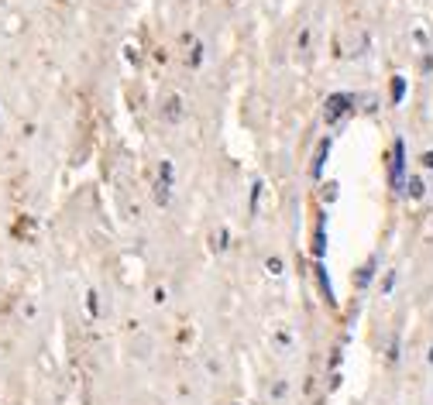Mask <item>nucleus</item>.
I'll return each instance as SVG.
<instances>
[{"label": "nucleus", "mask_w": 433, "mask_h": 405, "mask_svg": "<svg viewBox=\"0 0 433 405\" xmlns=\"http://www.w3.org/2000/svg\"><path fill=\"white\" fill-rule=\"evenodd\" d=\"M317 282H320L323 299H327V302H334V285H330V278H327V268H323V265H317Z\"/></svg>", "instance_id": "obj_9"}, {"label": "nucleus", "mask_w": 433, "mask_h": 405, "mask_svg": "<svg viewBox=\"0 0 433 405\" xmlns=\"http://www.w3.org/2000/svg\"><path fill=\"white\" fill-rule=\"evenodd\" d=\"M371 275H375V258H371V261L361 268V275H358V289H364V285L371 282Z\"/></svg>", "instance_id": "obj_11"}, {"label": "nucleus", "mask_w": 433, "mask_h": 405, "mask_svg": "<svg viewBox=\"0 0 433 405\" xmlns=\"http://www.w3.org/2000/svg\"><path fill=\"white\" fill-rule=\"evenodd\" d=\"M419 161H423V168H433V151H423V158H419Z\"/></svg>", "instance_id": "obj_21"}, {"label": "nucleus", "mask_w": 433, "mask_h": 405, "mask_svg": "<svg viewBox=\"0 0 433 405\" xmlns=\"http://www.w3.org/2000/svg\"><path fill=\"white\" fill-rule=\"evenodd\" d=\"M426 361H430V364H433V347H430V354H426Z\"/></svg>", "instance_id": "obj_22"}, {"label": "nucleus", "mask_w": 433, "mask_h": 405, "mask_svg": "<svg viewBox=\"0 0 433 405\" xmlns=\"http://www.w3.org/2000/svg\"><path fill=\"white\" fill-rule=\"evenodd\" d=\"M313 254H317V258H323V254H327V220H323V217H320L317 234H313Z\"/></svg>", "instance_id": "obj_5"}, {"label": "nucleus", "mask_w": 433, "mask_h": 405, "mask_svg": "<svg viewBox=\"0 0 433 405\" xmlns=\"http://www.w3.org/2000/svg\"><path fill=\"white\" fill-rule=\"evenodd\" d=\"M388 96H392V107H399L406 100V76H392V86H388Z\"/></svg>", "instance_id": "obj_6"}, {"label": "nucleus", "mask_w": 433, "mask_h": 405, "mask_svg": "<svg viewBox=\"0 0 433 405\" xmlns=\"http://www.w3.org/2000/svg\"><path fill=\"white\" fill-rule=\"evenodd\" d=\"M392 289H395V272H388V275H385V282H382V296H388Z\"/></svg>", "instance_id": "obj_15"}, {"label": "nucleus", "mask_w": 433, "mask_h": 405, "mask_svg": "<svg viewBox=\"0 0 433 405\" xmlns=\"http://www.w3.org/2000/svg\"><path fill=\"white\" fill-rule=\"evenodd\" d=\"M216 251H227V231H221V237H216Z\"/></svg>", "instance_id": "obj_19"}, {"label": "nucleus", "mask_w": 433, "mask_h": 405, "mask_svg": "<svg viewBox=\"0 0 433 405\" xmlns=\"http://www.w3.org/2000/svg\"><path fill=\"white\" fill-rule=\"evenodd\" d=\"M258 199H262V182H255V185H251V213L258 210Z\"/></svg>", "instance_id": "obj_13"}, {"label": "nucleus", "mask_w": 433, "mask_h": 405, "mask_svg": "<svg viewBox=\"0 0 433 405\" xmlns=\"http://www.w3.org/2000/svg\"><path fill=\"white\" fill-rule=\"evenodd\" d=\"M337 199V182H327V189H323V202H334Z\"/></svg>", "instance_id": "obj_14"}, {"label": "nucleus", "mask_w": 433, "mask_h": 405, "mask_svg": "<svg viewBox=\"0 0 433 405\" xmlns=\"http://www.w3.org/2000/svg\"><path fill=\"white\" fill-rule=\"evenodd\" d=\"M124 55H127V62H138V49L134 45H124Z\"/></svg>", "instance_id": "obj_17"}, {"label": "nucleus", "mask_w": 433, "mask_h": 405, "mask_svg": "<svg viewBox=\"0 0 433 405\" xmlns=\"http://www.w3.org/2000/svg\"><path fill=\"white\" fill-rule=\"evenodd\" d=\"M199 62H203V45H199V42H193V45H189V66H193V69H199Z\"/></svg>", "instance_id": "obj_10"}, {"label": "nucleus", "mask_w": 433, "mask_h": 405, "mask_svg": "<svg viewBox=\"0 0 433 405\" xmlns=\"http://www.w3.org/2000/svg\"><path fill=\"white\" fill-rule=\"evenodd\" d=\"M86 309L97 316V309H100V306H97V292H90V296H86Z\"/></svg>", "instance_id": "obj_16"}, {"label": "nucleus", "mask_w": 433, "mask_h": 405, "mask_svg": "<svg viewBox=\"0 0 433 405\" xmlns=\"http://www.w3.org/2000/svg\"><path fill=\"white\" fill-rule=\"evenodd\" d=\"M354 110V96L351 93H334V96H327V103H323V120L334 127L344 114H351Z\"/></svg>", "instance_id": "obj_2"}, {"label": "nucleus", "mask_w": 433, "mask_h": 405, "mask_svg": "<svg viewBox=\"0 0 433 405\" xmlns=\"http://www.w3.org/2000/svg\"><path fill=\"white\" fill-rule=\"evenodd\" d=\"M399 357V337H392V347H388V361Z\"/></svg>", "instance_id": "obj_18"}, {"label": "nucleus", "mask_w": 433, "mask_h": 405, "mask_svg": "<svg viewBox=\"0 0 433 405\" xmlns=\"http://www.w3.org/2000/svg\"><path fill=\"white\" fill-rule=\"evenodd\" d=\"M406 192H409V199H423V196H426L423 175H409V179H406Z\"/></svg>", "instance_id": "obj_8"}, {"label": "nucleus", "mask_w": 433, "mask_h": 405, "mask_svg": "<svg viewBox=\"0 0 433 405\" xmlns=\"http://www.w3.org/2000/svg\"><path fill=\"white\" fill-rule=\"evenodd\" d=\"M388 185H392L395 192L406 189V141H402V138H395V144H392V158H388Z\"/></svg>", "instance_id": "obj_1"}, {"label": "nucleus", "mask_w": 433, "mask_h": 405, "mask_svg": "<svg viewBox=\"0 0 433 405\" xmlns=\"http://www.w3.org/2000/svg\"><path fill=\"white\" fill-rule=\"evenodd\" d=\"M169 192H172V161H162L158 165V185H155L158 207H165V202H169Z\"/></svg>", "instance_id": "obj_3"}, {"label": "nucleus", "mask_w": 433, "mask_h": 405, "mask_svg": "<svg viewBox=\"0 0 433 405\" xmlns=\"http://www.w3.org/2000/svg\"><path fill=\"white\" fill-rule=\"evenodd\" d=\"M327 155H330V138L320 141V148H317V158H313V179L323 175V161H327Z\"/></svg>", "instance_id": "obj_7"}, {"label": "nucleus", "mask_w": 433, "mask_h": 405, "mask_svg": "<svg viewBox=\"0 0 433 405\" xmlns=\"http://www.w3.org/2000/svg\"><path fill=\"white\" fill-rule=\"evenodd\" d=\"M296 45H299V49H306V45H310V31H299V38H296Z\"/></svg>", "instance_id": "obj_20"}, {"label": "nucleus", "mask_w": 433, "mask_h": 405, "mask_svg": "<svg viewBox=\"0 0 433 405\" xmlns=\"http://www.w3.org/2000/svg\"><path fill=\"white\" fill-rule=\"evenodd\" d=\"M265 268H269V275H282V258H269Z\"/></svg>", "instance_id": "obj_12"}, {"label": "nucleus", "mask_w": 433, "mask_h": 405, "mask_svg": "<svg viewBox=\"0 0 433 405\" xmlns=\"http://www.w3.org/2000/svg\"><path fill=\"white\" fill-rule=\"evenodd\" d=\"M162 117H165V120H172V124H175V120H182V100H179V96H169V100L162 103Z\"/></svg>", "instance_id": "obj_4"}]
</instances>
